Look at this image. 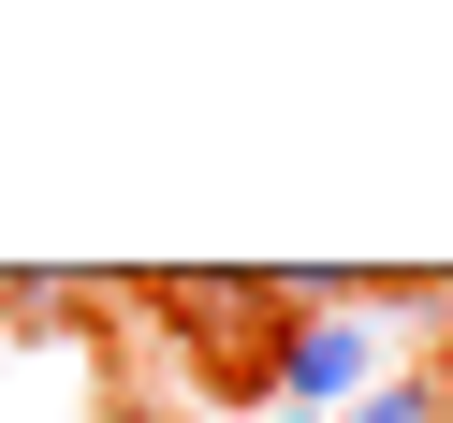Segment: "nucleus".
Masks as SVG:
<instances>
[{
    "instance_id": "nucleus-1",
    "label": "nucleus",
    "mask_w": 453,
    "mask_h": 423,
    "mask_svg": "<svg viewBox=\"0 0 453 423\" xmlns=\"http://www.w3.org/2000/svg\"><path fill=\"white\" fill-rule=\"evenodd\" d=\"M147 306L190 336V351L219 365V380H264V351H278V321H293V277H249V263H176V277H147Z\"/></svg>"
},
{
    "instance_id": "nucleus-2",
    "label": "nucleus",
    "mask_w": 453,
    "mask_h": 423,
    "mask_svg": "<svg viewBox=\"0 0 453 423\" xmlns=\"http://www.w3.org/2000/svg\"><path fill=\"white\" fill-rule=\"evenodd\" d=\"M264 380L293 394V409H336V394L380 380V336H365L351 306H293V321H278V351H264Z\"/></svg>"
},
{
    "instance_id": "nucleus-3",
    "label": "nucleus",
    "mask_w": 453,
    "mask_h": 423,
    "mask_svg": "<svg viewBox=\"0 0 453 423\" xmlns=\"http://www.w3.org/2000/svg\"><path fill=\"white\" fill-rule=\"evenodd\" d=\"M351 423H424V380H395V394H365Z\"/></svg>"
},
{
    "instance_id": "nucleus-4",
    "label": "nucleus",
    "mask_w": 453,
    "mask_h": 423,
    "mask_svg": "<svg viewBox=\"0 0 453 423\" xmlns=\"http://www.w3.org/2000/svg\"><path fill=\"white\" fill-rule=\"evenodd\" d=\"M424 394H439V409H453V321H439V365H424Z\"/></svg>"
}]
</instances>
